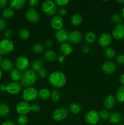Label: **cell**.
Wrapping results in <instances>:
<instances>
[{"label":"cell","instance_id":"obj_13","mask_svg":"<svg viewBox=\"0 0 124 125\" xmlns=\"http://www.w3.org/2000/svg\"><path fill=\"white\" fill-rule=\"evenodd\" d=\"M21 90V85L17 82H11L7 85V92L12 95H16Z\"/></svg>","mask_w":124,"mask_h":125},{"label":"cell","instance_id":"obj_8","mask_svg":"<svg viewBox=\"0 0 124 125\" xmlns=\"http://www.w3.org/2000/svg\"><path fill=\"white\" fill-rule=\"evenodd\" d=\"M68 114V111L66 107H60L53 112L52 117L57 122H60V121L63 120L66 118Z\"/></svg>","mask_w":124,"mask_h":125},{"label":"cell","instance_id":"obj_3","mask_svg":"<svg viewBox=\"0 0 124 125\" xmlns=\"http://www.w3.org/2000/svg\"><path fill=\"white\" fill-rule=\"evenodd\" d=\"M44 13L47 16H52L57 12V5L51 0L44 1L41 7Z\"/></svg>","mask_w":124,"mask_h":125},{"label":"cell","instance_id":"obj_44","mask_svg":"<svg viewBox=\"0 0 124 125\" xmlns=\"http://www.w3.org/2000/svg\"><path fill=\"white\" fill-rule=\"evenodd\" d=\"M30 111H32L33 112L37 113L40 111V107L38 104H33L30 106Z\"/></svg>","mask_w":124,"mask_h":125},{"label":"cell","instance_id":"obj_22","mask_svg":"<svg viewBox=\"0 0 124 125\" xmlns=\"http://www.w3.org/2000/svg\"><path fill=\"white\" fill-rule=\"evenodd\" d=\"M44 56V58L46 59V61L50 62H54L57 59V54H56L55 52L51 50H46L45 51Z\"/></svg>","mask_w":124,"mask_h":125},{"label":"cell","instance_id":"obj_35","mask_svg":"<svg viewBox=\"0 0 124 125\" xmlns=\"http://www.w3.org/2000/svg\"><path fill=\"white\" fill-rule=\"evenodd\" d=\"M51 100L53 102H57L61 98V94L58 90H53L51 94Z\"/></svg>","mask_w":124,"mask_h":125},{"label":"cell","instance_id":"obj_19","mask_svg":"<svg viewBox=\"0 0 124 125\" xmlns=\"http://www.w3.org/2000/svg\"><path fill=\"white\" fill-rule=\"evenodd\" d=\"M0 67L4 71H11L13 68V63L9 59H4L0 63Z\"/></svg>","mask_w":124,"mask_h":125},{"label":"cell","instance_id":"obj_31","mask_svg":"<svg viewBox=\"0 0 124 125\" xmlns=\"http://www.w3.org/2000/svg\"><path fill=\"white\" fill-rule=\"evenodd\" d=\"M69 110L73 114H79L81 110V106L77 103H72L69 105Z\"/></svg>","mask_w":124,"mask_h":125},{"label":"cell","instance_id":"obj_2","mask_svg":"<svg viewBox=\"0 0 124 125\" xmlns=\"http://www.w3.org/2000/svg\"><path fill=\"white\" fill-rule=\"evenodd\" d=\"M36 79H37L36 73L32 70H27L21 74L20 82L22 85L28 87L34 84L36 81Z\"/></svg>","mask_w":124,"mask_h":125},{"label":"cell","instance_id":"obj_47","mask_svg":"<svg viewBox=\"0 0 124 125\" xmlns=\"http://www.w3.org/2000/svg\"><path fill=\"white\" fill-rule=\"evenodd\" d=\"M29 2L30 7H32V8H33L34 7H35V6H36L38 4L39 1L38 0H30Z\"/></svg>","mask_w":124,"mask_h":125},{"label":"cell","instance_id":"obj_9","mask_svg":"<svg viewBox=\"0 0 124 125\" xmlns=\"http://www.w3.org/2000/svg\"><path fill=\"white\" fill-rule=\"evenodd\" d=\"M15 63L17 68L19 70H25L29 66V62L27 59L22 56L17 57Z\"/></svg>","mask_w":124,"mask_h":125},{"label":"cell","instance_id":"obj_55","mask_svg":"<svg viewBox=\"0 0 124 125\" xmlns=\"http://www.w3.org/2000/svg\"><path fill=\"white\" fill-rule=\"evenodd\" d=\"M116 2H118V3L123 4V3H124V0H117Z\"/></svg>","mask_w":124,"mask_h":125},{"label":"cell","instance_id":"obj_4","mask_svg":"<svg viewBox=\"0 0 124 125\" xmlns=\"http://www.w3.org/2000/svg\"><path fill=\"white\" fill-rule=\"evenodd\" d=\"M14 48L13 42L8 39L0 41V55H7L12 52Z\"/></svg>","mask_w":124,"mask_h":125},{"label":"cell","instance_id":"obj_58","mask_svg":"<svg viewBox=\"0 0 124 125\" xmlns=\"http://www.w3.org/2000/svg\"><path fill=\"white\" fill-rule=\"evenodd\" d=\"M2 57H1V55H0V63H1V61H2Z\"/></svg>","mask_w":124,"mask_h":125},{"label":"cell","instance_id":"obj_53","mask_svg":"<svg viewBox=\"0 0 124 125\" xmlns=\"http://www.w3.org/2000/svg\"><path fill=\"white\" fill-rule=\"evenodd\" d=\"M119 81H120V83L123 85H124V73L120 74V77H119Z\"/></svg>","mask_w":124,"mask_h":125},{"label":"cell","instance_id":"obj_37","mask_svg":"<svg viewBox=\"0 0 124 125\" xmlns=\"http://www.w3.org/2000/svg\"><path fill=\"white\" fill-rule=\"evenodd\" d=\"M110 20L112 23L117 25V24H121L122 18H120V17L118 14L114 13V14L111 15V17L110 18Z\"/></svg>","mask_w":124,"mask_h":125},{"label":"cell","instance_id":"obj_1","mask_svg":"<svg viewBox=\"0 0 124 125\" xmlns=\"http://www.w3.org/2000/svg\"><path fill=\"white\" fill-rule=\"evenodd\" d=\"M49 81L51 85L54 87L61 88L66 84V78L63 72L56 71L50 74Z\"/></svg>","mask_w":124,"mask_h":125},{"label":"cell","instance_id":"obj_21","mask_svg":"<svg viewBox=\"0 0 124 125\" xmlns=\"http://www.w3.org/2000/svg\"><path fill=\"white\" fill-rule=\"evenodd\" d=\"M109 121L113 124H119L122 122L123 120V117L122 114L119 112H113L109 116Z\"/></svg>","mask_w":124,"mask_h":125},{"label":"cell","instance_id":"obj_17","mask_svg":"<svg viewBox=\"0 0 124 125\" xmlns=\"http://www.w3.org/2000/svg\"><path fill=\"white\" fill-rule=\"evenodd\" d=\"M51 24L53 29L58 31L62 29L63 26V19L60 16H55L52 18Z\"/></svg>","mask_w":124,"mask_h":125},{"label":"cell","instance_id":"obj_57","mask_svg":"<svg viewBox=\"0 0 124 125\" xmlns=\"http://www.w3.org/2000/svg\"><path fill=\"white\" fill-rule=\"evenodd\" d=\"M2 72H1V70H0V80H1V78H2Z\"/></svg>","mask_w":124,"mask_h":125},{"label":"cell","instance_id":"obj_40","mask_svg":"<svg viewBox=\"0 0 124 125\" xmlns=\"http://www.w3.org/2000/svg\"><path fill=\"white\" fill-rule=\"evenodd\" d=\"M36 74H37V76L40 77V78H44L47 75V72L44 68H41L38 71Z\"/></svg>","mask_w":124,"mask_h":125},{"label":"cell","instance_id":"obj_7","mask_svg":"<svg viewBox=\"0 0 124 125\" xmlns=\"http://www.w3.org/2000/svg\"><path fill=\"white\" fill-rule=\"evenodd\" d=\"M25 17L28 21L32 23H37L40 20V15L38 12L34 8H30L26 11Z\"/></svg>","mask_w":124,"mask_h":125},{"label":"cell","instance_id":"obj_50","mask_svg":"<svg viewBox=\"0 0 124 125\" xmlns=\"http://www.w3.org/2000/svg\"><path fill=\"white\" fill-rule=\"evenodd\" d=\"M8 4L7 0H0V8H4Z\"/></svg>","mask_w":124,"mask_h":125},{"label":"cell","instance_id":"obj_36","mask_svg":"<svg viewBox=\"0 0 124 125\" xmlns=\"http://www.w3.org/2000/svg\"><path fill=\"white\" fill-rule=\"evenodd\" d=\"M43 46L41 43H35V45L33 46L32 50L35 54H41L42 53L43 51Z\"/></svg>","mask_w":124,"mask_h":125},{"label":"cell","instance_id":"obj_38","mask_svg":"<svg viewBox=\"0 0 124 125\" xmlns=\"http://www.w3.org/2000/svg\"><path fill=\"white\" fill-rule=\"evenodd\" d=\"M28 118L26 115H20L17 120V124L18 125H25L27 123Z\"/></svg>","mask_w":124,"mask_h":125},{"label":"cell","instance_id":"obj_20","mask_svg":"<svg viewBox=\"0 0 124 125\" xmlns=\"http://www.w3.org/2000/svg\"><path fill=\"white\" fill-rule=\"evenodd\" d=\"M43 60L41 58L36 59L34 61H33L30 64V67H31L32 70L34 72H37L39 70L43 68Z\"/></svg>","mask_w":124,"mask_h":125},{"label":"cell","instance_id":"obj_12","mask_svg":"<svg viewBox=\"0 0 124 125\" xmlns=\"http://www.w3.org/2000/svg\"><path fill=\"white\" fill-rule=\"evenodd\" d=\"M17 113L20 115H26L30 111V105L26 101H22L18 104L16 107Z\"/></svg>","mask_w":124,"mask_h":125},{"label":"cell","instance_id":"obj_59","mask_svg":"<svg viewBox=\"0 0 124 125\" xmlns=\"http://www.w3.org/2000/svg\"><path fill=\"white\" fill-rule=\"evenodd\" d=\"M124 125V124H120V125Z\"/></svg>","mask_w":124,"mask_h":125},{"label":"cell","instance_id":"obj_43","mask_svg":"<svg viewBox=\"0 0 124 125\" xmlns=\"http://www.w3.org/2000/svg\"><path fill=\"white\" fill-rule=\"evenodd\" d=\"M68 0H56L55 3L59 6H64L69 3Z\"/></svg>","mask_w":124,"mask_h":125},{"label":"cell","instance_id":"obj_56","mask_svg":"<svg viewBox=\"0 0 124 125\" xmlns=\"http://www.w3.org/2000/svg\"><path fill=\"white\" fill-rule=\"evenodd\" d=\"M121 13H122V17H124V7H123L122 9Z\"/></svg>","mask_w":124,"mask_h":125},{"label":"cell","instance_id":"obj_52","mask_svg":"<svg viewBox=\"0 0 124 125\" xmlns=\"http://www.w3.org/2000/svg\"><path fill=\"white\" fill-rule=\"evenodd\" d=\"M57 60L60 63H63L64 61V60H65V57H64V56H63V55H60V56H59L57 57Z\"/></svg>","mask_w":124,"mask_h":125},{"label":"cell","instance_id":"obj_6","mask_svg":"<svg viewBox=\"0 0 124 125\" xmlns=\"http://www.w3.org/2000/svg\"><path fill=\"white\" fill-rule=\"evenodd\" d=\"M38 95L37 90L34 87H28L23 90L22 96L26 101H31L36 99Z\"/></svg>","mask_w":124,"mask_h":125},{"label":"cell","instance_id":"obj_26","mask_svg":"<svg viewBox=\"0 0 124 125\" xmlns=\"http://www.w3.org/2000/svg\"><path fill=\"white\" fill-rule=\"evenodd\" d=\"M115 98L119 103L124 102V85L118 88L115 93Z\"/></svg>","mask_w":124,"mask_h":125},{"label":"cell","instance_id":"obj_30","mask_svg":"<svg viewBox=\"0 0 124 125\" xmlns=\"http://www.w3.org/2000/svg\"><path fill=\"white\" fill-rule=\"evenodd\" d=\"M103 54L107 59H113L115 56V51L112 48H108L103 51Z\"/></svg>","mask_w":124,"mask_h":125},{"label":"cell","instance_id":"obj_27","mask_svg":"<svg viewBox=\"0 0 124 125\" xmlns=\"http://www.w3.org/2000/svg\"><path fill=\"white\" fill-rule=\"evenodd\" d=\"M83 17L79 13H75L71 18V22L74 26H79L82 23Z\"/></svg>","mask_w":124,"mask_h":125},{"label":"cell","instance_id":"obj_28","mask_svg":"<svg viewBox=\"0 0 124 125\" xmlns=\"http://www.w3.org/2000/svg\"><path fill=\"white\" fill-rule=\"evenodd\" d=\"M9 107L6 104H0V116L2 117H6L9 115Z\"/></svg>","mask_w":124,"mask_h":125},{"label":"cell","instance_id":"obj_24","mask_svg":"<svg viewBox=\"0 0 124 125\" xmlns=\"http://www.w3.org/2000/svg\"><path fill=\"white\" fill-rule=\"evenodd\" d=\"M26 1H21V0H12L10 4V7L12 9L19 10L23 8L25 5Z\"/></svg>","mask_w":124,"mask_h":125},{"label":"cell","instance_id":"obj_41","mask_svg":"<svg viewBox=\"0 0 124 125\" xmlns=\"http://www.w3.org/2000/svg\"><path fill=\"white\" fill-rule=\"evenodd\" d=\"M4 35L7 39H10L13 35V31L10 29H7L4 32Z\"/></svg>","mask_w":124,"mask_h":125},{"label":"cell","instance_id":"obj_16","mask_svg":"<svg viewBox=\"0 0 124 125\" xmlns=\"http://www.w3.org/2000/svg\"><path fill=\"white\" fill-rule=\"evenodd\" d=\"M68 32L64 29H61L57 31L55 34V40L59 43H63L68 40Z\"/></svg>","mask_w":124,"mask_h":125},{"label":"cell","instance_id":"obj_5","mask_svg":"<svg viewBox=\"0 0 124 125\" xmlns=\"http://www.w3.org/2000/svg\"><path fill=\"white\" fill-rule=\"evenodd\" d=\"M84 118L85 122L88 125H95L99 120V113L96 110H91L85 114Z\"/></svg>","mask_w":124,"mask_h":125},{"label":"cell","instance_id":"obj_23","mask_svg":"<svg viewBox=\"0 0 124 125\" xmlns=\"http://www.w3.org/2000/svg\"><path fill=\"white\" fill-rule=\"evenodd\" d=\"M60 51L63 56H68L72 51V48L69 43H64L61 45Z\"/></svg>","mask_w":124,"mask_h":125},{"label":"cell","instance_id":"obj_33","mask_svg":"<svg viewBox=\"0 0 124 125\" xmlns=\"http://www.w3.org/2000/svg\"><path fill=\"white\" fill-rule=\"evenodd\" d=\"M85 41L89 44H92L96 41V34L93 32H88L85 34Z\"/></svg>","mask_w":124,"mask_h":125},{"label":"cell","instance_id":"obj_34","mask_svg":"<svg viewBox=\"0 0 124 125\" xmlns=\"http://www.w3.org/2000/svg\"><path fill=\"white\" fill-rule=\"evenodd\" d=\"M19 37L23 40H27L30 36V32L26 28L21 29L19 32Z\"/></svg>","mask_w":124,"mask_h":125},{"label":"cell","instance_id":"obj_42","mask_svg":"<svg viewBox=\"0 0 124 125\" xmlns=\"http://www.w3.org/2000/svg\"><path fill=\"white\" fill-rule=\"evenodd\" d=\"M116 62L119 65H123L124 64V56L119 55L116 58Z\"/></svg>","mask_w":124,"mask_h":125},{"label":"cell","instance_id":"obj_25","mask_svg":"<svg viewBox=\"0 0 124 125\" xmlns=\"http://www.w3.org/2000/svg\"><path fill=\"white\" fill-rule=\"evenodd\" d=\"M21 73L20 70H18L17 68H13L10 71V76L12 78V80L15 82H17L18 81L20 80L21 76Z\"/></svg>","mask_w":124,"mask_h":125},{"label":"cell","instance_id":"obj_18","mask_svg":"<svg viewBox=\"0 0 124 125\" xmlns=\"http://www.w3.org/2000/svg\"><path fill=\"white\" fill-rule=\"evenodd\" d=\"M115 98L113 95H108L103 100V106L107 109H111L115 105Z\"/></svg>","mask_w":124,"mask_h":125},{"label":"cell","instance_id":"obj_46","mask_svg":"<svg viewBox=\"0 0 124 125\" xmlns=\"http://www.w3.org/2000/svg\"><path fill=\"white\" fill-rule=\"evenodd\" d=\"M6 26H7V23L6 21L0 18V31L4 29Z\"/></svg>","mask_w":124,"mask_h":125},{"label":"cell","instance_id":"obj_48","mask_svg":"<svg viewBox=\"0 0 124 125\" xmlns=\"http://www.w3.org/2000/svg\"><path fill=\"white\" fill-rule=\"evenodd\" d=\"M45 45H46V47L47 48H51L53 46V42L52 41V40L51 39H48V40H46L45 42Z\"/></svg>","mask_w":124,"mask_h":125},{"label":"cell","instance_id":"obj_15","mask_svg":"<svg viewBox=\"0 0 124 125\" xmlns=\"http://www.w3.org/2000/svg\"><path fill=\"white\" fill-rule=\"evenodd\" d=\"M102 68L103 72L105 73L108 74H113L116 70L115 64L111 61H106L103 63L102 66Z\"/></svg>","mask_w":124,"mask_h":125},{"label":"cell","instance_id":"obj_11","mask_svg":"<svg viewBox=\"0 0 124 125\" xmlns=\"http://www.w3.org/2000/svg\"><path fill=\"white\" fill-rule=\"evenodd\" d=\"M112 42V37L110 34L105 32L102 34L98 39V44L103 48H106L109 46Z\"/></svg>","mask_w":124,"mask_h":125},{"label":"cell","instance_id":"obj_51","mask_svg":"<svg viewBox=\"0 0 124 125\" xmlns=\"http://www.w3.org/2000/svg\"><path fill=\"white\" fill-rule=\"evenodd\" d=\"M1 125H16L15 123L11 120H6Z\"/></svg>","mask_w":124,"mask_h":125},{"label":"cell","instance_id":"obj_49","mask_svg":"<svg viewBox=\"0 0 124 125\" xmlns=\"http://www.w3.org/2000/svg\"><path fill=\"white\" fill-rule=\"evenodd\" d=\"M67 13H68V11L65 8H61L58 10V13L60 15L64 16L67 14Z\"/></svg>","mask_w":124,"mask_h":125},{"label":"cell","instance_id":"obj_32","mask_svg":"<svg viewBox=\"0 0 124 125\" xmlns=\"http://www.w3.org/2000/svg\"><path fill=\"white\" fill-rule=\"evenodd\" d=\"M14 15V10L10 7L4 9L2 12V16L6 19H10Z\"/></svg>","mask_w":124,"mask_h":125},{"label":"cell","instance_id":"obj_10","mask_svg":"<svg viewBox=\"0 0 124 125\" xmlns=\"http://www.w3.org/2000/svg\"><path fill=\"white\" fill-rule=\"evenodd\" d=\"M113 37L117 40H121L124 38V25L119 24L115 26L112 31Z\"/></svg>","mask_w":124,"mask_h":125},{"label":"cell","instance_id":"obj_39","mask_svg":"<svg viewBox=\"0 0 124 125\" xmlns=\"http://www.w3.org/2000/svg\"><path fill=\"white\" fill-rule=\"evenodd\" d=\"M100 117L103 120H107L109 118V116H110V114H109V112L106 110H102L99 113Z\"/></svg>","mask_w":124,"mask_h":125},{"label":"cell","instance_id":"obj_14","mask_svg":"<svg viewBox=\"0 0 124 125\" xmlns=\"http://www.w3.org/2000/svg\"><path fill=\"white\" fill-rule=\"evenodd\" d=\"M68 40L71 43L77 44L82 40V34L78 31H74L68 34Z\"/></svg>","mask_w":124,"mask_h":125},{"label":"cell","instance_id":"obj_29","mask_svg":"<svg viewBox=\"0 0 124 125\" xmlns=\"http://www.w3.org/2000/svg\"><path fill=\"white\" fill-rule=\"evenodd\" d=\"M38 96L43 100H47L51 97V92L46 89H42L38 92Z\"/></svg>","mask_w":124,"mask_h":125},{"label":"cell","instance_id":"obj_45","mask_svg":"<svg viewBox=\"0 0 124 125\" xmlns=\"http://www.w3.org/2000/svg\"><path fill=\"white\" fill-rule=\"evenodd\" d=\"M81 52L83 54H86L89 52V47L87 45H85L81 48Z\"/></svg>","mask_w":124,"mask_h":125},{"label":"cell","instance_id":"obj_54","mask_svg":"<svg viewBox=\"0 0 124 125\" xmlns=\"http://www.w3.org/2000/svg\"><path fill=\"white\" fill-rule=\"evenodd\" d=\"M0 91L1 92L7 91V86L4 85V84H1V85H0Z\"/></svg>","mask_w":124,"mask_h":125}]
</instances>
